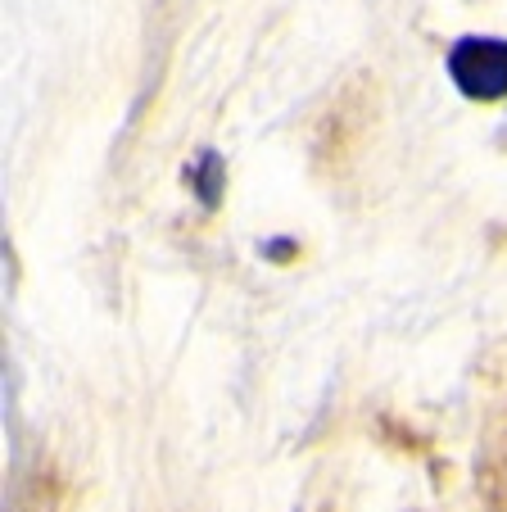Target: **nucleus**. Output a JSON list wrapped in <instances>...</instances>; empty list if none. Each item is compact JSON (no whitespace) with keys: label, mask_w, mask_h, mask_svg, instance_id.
<instances>
[{"label":"nucleus","mask_w":507,"mask_h":512,"mask_svg":"<svg viewBox=\"0 0 507 512\" xmlns=\"http://www.w3.org/2000/svg\"><path fill=\"white\" fill-rule=\"evenodd\" d=\"M449 78L467 100L507 96V41L503 37H462L449 46Z\"/></svg>","instance_id":"nucleus-1"},{"label":"nucleus","mask_w":507,"mask_h":512,"mask_svg":"<svg viewBox=\"0 0 507 512\" xmlns=\"http://www.w3.org/2000/svg\"><path fill=\"white\" fill-rule=\"evenodd\" d=\"M191 186H195V195H200L204 209H218L222 186H227V173H222V159L213 155V150H204L200 164L191 168Z\"/></svg>","instance_id":"nucleus-2"}]
</instances>
